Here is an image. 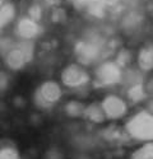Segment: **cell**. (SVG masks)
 <instances>
[{
  "mask_svg": "<svg viewBox=\"0 0 153 159\" xmlns=\"http://www.w3.org/2000/svg\"><path fill=\"white\" fill-rule=\"evenodd\" d=\"M123 79H124L123 68L115 60L101 62L95 70V80L101 87L116 85L121 83Z\"/></svg>",
  "mask_w": 153,
  "mask_h": 159,
  "instance_id": "3",
  "label": "cell"
},
{
  "mask_svg": "<svg viewBox=\"0 0 153 159\" xmlns=\"http://www.w3.org/2000/svg\"><path fill=\"white\" fill-rule=\"evenodd\" d=\"M8 82H9L8 75L4 71H2V73H0V89L7 88L8 87Z\"/></svg>",
  "mask_w": 153,
  "mask_h": 159,
  "instance_id": "16",
  "label": "cell"
},
{
  "mask_svg": "<svg viewBox=\"0 0 153 159\" xmlns=\"http://www.w3.org/2000/svg\"><path fill=\"white\" fill-rule=\"evenodd\" d=\"M92 80L91 74L88 73L86 66L76 62H70L60 73L61 85L68 89H81L89 84Z\"/></svg>",
  "mask_w": 153,
  "mask_h": 159,
  "instance_id": "2",
  "label": "cell"
},
{
  "mask_svg": "<svg viewBox=\"0 0 153 159\" xmlns=\"http://www.w3.org/2000/svg\"><path fill=\"white\" fill-rule=\"evenodd\" d=\"M100 104L102 110H104L106 120H111V121L121 120L129 112V104L119 94L111 93L105 96L104 99L100 102Z\"/></svg>",
  "mask_w": 153,
  "mask_h": 159,
  "instance_id": "4",
  "label": "cell"
},
{
  "mask_svg": "<svg viewBox=\"0 0 153 159\" xmlns=\"http://www.w3.org/2000/svg\"><path fill=\"white\" fill-rule=\"evenodd\" d=\"M4 7L5 8L0 10V30L4 28V25H7L12 20V16H13V9L10 8V5H4Z\"/></svg>",
  "mask_w": 153,
  "mask_h": 159,
  "instance_id": "14",
  "label": "cell"
},
{
  "mask_svg": "<svg viewBox=\"0 0 153 159\" xmlns=\"http://www.w3.org/2000/svg\"><path fill=\"white\" fill-rule=\"evenodd\" d=\"M144 96H146L144 88L138 83L134 84L133 87H130L129 90H128V98H129L130 101H133V102H138L140 99H143Z\"/></svg>",
  "mask_w": 153,
  "mask_h": 159,
  "instance_id": "12",
  "label": "cell"
},
{
  "mask_svg": "<svg viewBox=\"0 0 153 159\" xmlns=\"http://www.w3.org/2000/svg\"><path fill=\"white\" fill-rule=\"evenodd\" d=\"M16 33L23 41L30 42L31 39H33L38 36V33H40V27H38V24L33 19L24 18L18 22L17 27H16Z\"/></svg>",
  "mask_w": 153,
  "mask_h": 159,
  "instance_id": "7",
  "label": "cell"
},
{
  "mask_svg": "<svg viewBox=\"0 0 153 159\" xmlns=\"http://www.w3.org/2000/svg\"><path fill=\"white\" fill-rule=\"evenodd\" d=\"M0 159H21L18 149L12 144L0 145Z\"/></svg>",
  "mask_w": 153,
  "mask_h": 159,
  "instance_id": "11",
  "label": "cell"
},
{
  "mask_svg": "<svg viewBox=\"0 0 153 159\" xmlns=\"http://www.w3.org/2000/svg\"><path fill=\"white\" fill-rule=\"evenodd\" d=\"M63 97V85L56 80H45L35 90L33 101L38 108L49 110L60 102Z\"/></svg>",
  "mask_w": 153,
  "mask_h": 159,
  "instance_id": "1",
  "label": "cell"
},
{
  "mask_svg": "<svg viewBox=\"0 0 153 159\" xmlns=\"http://www.w3.org/2000/svg\"><path fill=\"white\" fill-rule=\"evenodd\" d=\"M86 104L78 99H70L64 106V112L72 118H83Z\"/></svg>",
  "mask_w": 153,
  "mask_h": 159,
  "instance_id": "10",
  "label": "cell"
},
{
  "mask_svg": "<svg viewBox=\"0 0 153 159\" xmlns=\"http://www.w3.org/2000/svg\"><path fill=\"white\" fill-rule=\"evenodd\" d=\"M75 55L78 57V62L86 66L97 61L101 54L97 45L91 42H81L75 46Z\"/></svg>",
  "mask_w": 153,
  "mask_h": 159,
  "instance_id": "6",
  "label": "cell"
},
{
  "mask_svg": "<svg viewBox=\"0 0 153 159\" xmlns=\"http://www.w3.org/2000/svg\"><path fill=\"white\" fill-rule=\"evenodd\" d=\"M32 48L28 47V42H26L24 45L14 46L13 48H10L5 54L4 64L8 69L13 71H19L28 65L32 59Z\"/></svg>",
  "mask_w": 153,
  "mask_h": 159,
  "instance_id": "5",
  "label": "cell"
},
{
  "mask_svg": "<svg viewBox=\"0 0 153 159\" xmlns=\"http://www.w3.org/2000/svg\"><path fill=\"white\" fill-rule=\"evenodd\" d=\"M137 159H153V143L143 145L137 152Z\"/></svg>",
  "mask_w": 153,
  "mask_h": 159,
  "instance_id": "13",
  "label": "cell"
},
{
  "mask_svg": "<svg viewBox=\"0 0 153 159\" xmlns=\"http://www.w3.org/2000/svg\"><path fill=\"white\" fill-rule=\"evenodd\" d=\"M137 65L142 71L153 70V45H146L138 51Z\"/></svg>",
  "mask_w": 153,
  "mask_h": 159,
  "instance_id": "8",
  "label": "cell"
},
{
  "mask_svg": "<svg viewBox=\"0 0 153 159\" xmlns=\"http://www.w3.org/2000/svg\"><path fill=\"white\" fill-rule=\"evenodd\" d=\"M83 118L92 124H102L106 121V116L104 113V110H102L100 103H89L86 104V110H84V115Z\"/></svg>",
  "mask_w": 153,
  "mask_h": 159,
  "instance_id": "9",
  "label": "cell"
},
{
  "mask_svg": "<svg viewBox=\"0 0 153 159\" xmlns=\"http://www.w3.org/2000/svg\"><path fill=\"white\" fill-rule=\"evenodd\" d=\"M2 68H3V62H2V60H0V73L3 71V70H2Z\"/></svg>",
  "mask_w": 153,
  "mask_h": 159,
  "instance_id": "17",
  "label": "cell"
},
{
  "mask_svg": "<svg viewBox=\"0 0 153 159\" xmlns=\"http://www.w3.org/2000/svg\"><path fill=\"white\" fill-rule=\"evenodd\" d=\"M116 57H118V59L115 60V61H116V62L121 66V68H125V66L129 64V61H130V59H132V55H130V52H129V51L123 50V51L119 52Z\"/></svg>",
  "mask_w": 153,
  "mask_h": 159,
  "instance_id": "15",
  "label": "cell"
}]
</instances>
